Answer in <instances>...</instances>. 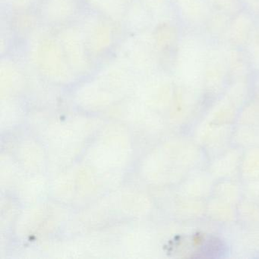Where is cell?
<instances>
[{"label": "cell", "instance_id": "cell-1", "mask_svg": "<svg viewBox=\"0 0 259 259\" xmlns=\"http://www.w3.org/2000/svg\"><path fill=\"white\" fill-rule=\"evenodd\" d=\"M174 242V248H180L177 252L190 258H217L223 257L227 251L224 242L210 235L196 233L180 237Z\"/></svg>", "mask_w": 259, "mask_h": 259}, {"label": "cell", "instance_id": "cell-2", "mask_svg": "<svg viewBox=\"0 0 259 259\" xmlns=\"http://www.w3.org/2000/svg\"><path fill=\"white\" fill-rule=\"evenodd\" d=\"M183 16L191 25H200L210 18L208 0H179Z\"/></svg>", "mask_w": 259, "mask_h": 259}, {"label": "cell", "instance_id": "cell-3", "mask_svg": "<svg viewBox=\"0 0 259 259\" xmlns=\"http://www.w3.org/2000/svg\"><path fill=\"white\" fill-rule=\"evenodd\" d=\"M230 34L234 45L241 46L246 45L252 36L253 23L249 14L246 13H239V16L233 20L231 24Z\"/></svg>", "mask_w": 259, "mask_h": 259}, {"label": "cell", "instance_id": "cell-4", "mask_svg": "<svg viewBox=\"0 0 259 259\" xmlns=\"http://www.w3.org/2000/svg\"><path fill=\"white\" fill-rule=\"evenodd\" d=\"M208 2L214 6L215 8L221 13H230L237 9L239 0H208Z\"/></svg>", "mask_w": 259, "mask_h": 259}, {"label": "cell", "instance_id": "cell-5", "mask_svg": "<svg viewBox=\"0 0 259 259\" xmlns=\"http://www.w3.org/2000/svg\"><path fill=\"white\" fill-rule=\"evenodd\" d=\"M250 57H251V63L254 66L259 68V33L254 34L250 38L249 43Z\"/></svg>", "mask_w": 259, "mask_h": 259}]
</instances>
